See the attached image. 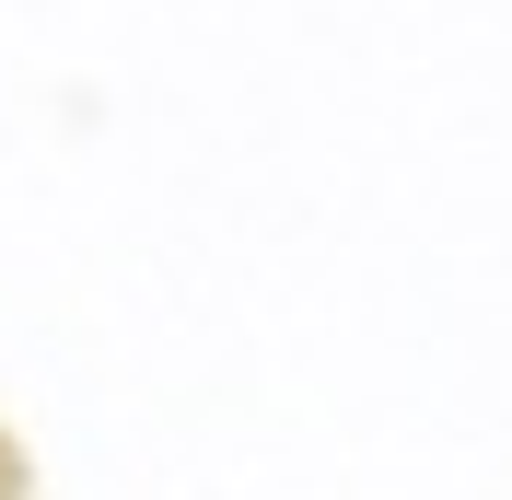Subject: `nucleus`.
Segmentation results:
<instances>
[{
    "label": "nucleus",
    "mask_w": 512,
    "mask_h": 500,
    "mask_svg": "<svg viewBox=\"0 0 512 500\" xmlns=\"http://www.w3.org/2000/svg\"><path fill=\"white\" fill-rule=\"evenodd\" d=\"M0 500H35V466H24V442L0 431Z\"/></svg>",
    "instance_id": "f257e3e1"
}]
</instances>
